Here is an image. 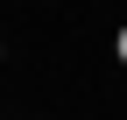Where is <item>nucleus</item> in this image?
I'll return each mask as SVG.
<instances>
[{"mask_svg": "<svg viewBox=\"0 0 127 120\" xmlns=\"http://www.w3.org/2000/svg\"><path fill=\"white\" fill-rule=\"evenodd\" d=\"M113 57H120V64H127V28H120V35H113Z\"/></svg>", "mask_w": 127, "mask_h": 120, "instance_id": "f257e3e1", "label": "nucleus"}]
</instances>
